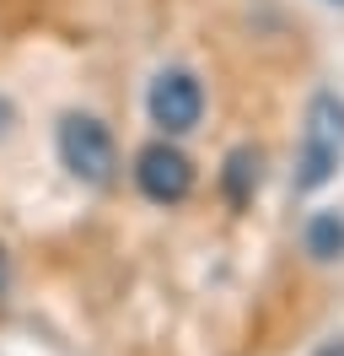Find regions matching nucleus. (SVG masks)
Returning <instances> with one entry per match:
<instances>
[{"instance_id": "obj_1", "label": "nucleus", "mask_w": 344, "mask_h": 356, "mask_svg": "<svg viewBox=\"0 0 344 356\" xmlns=\"http://www.w3.org/2000/svg\"><path fill=\"white\" fill-rule=\"evenodd\" d=\"M339 168H344V97L322 87V92L307 97V113H301L291 184H296V195H312L322 184H334Z\"/></svg>"}, {"instance_id": "obj_2", "label": "nucleus", "mask_w": 344, "mask_h": 356, "mask_svg": "<svg viewBox=\"0 0 344 356\" xmlns=\"http://www.w3.org/2000/svg\"><path fill=\"white\" fill-rule=\"evenodd\" d=\"M54 152H60L64 173L76 178V184H86V189H108L119 178V140H113V130H108L97 113H81V108L60 113Z\"/></svg>"}, {"instance_id": "obj_3", "label": "nucleus", "mask_w": 344, "mask_h": 356, "mask_svg": "<svg viewBox=\"0 0 344 356\" xmlns=\"http://www.w3.org/2000/svg\"><path fill=\"white\" fill-rule=\"evenodd\" d=\"M146 119L156 124V135H167V140L189 135L194 124L205 119V81H199L189 65L156 70L150 87H146Z\"/></svg>"}, {"instance_id": "obj_4", "label": "nucleus", "mask_w": 344, "mask_h": 356, "mask_svg": "<svg viewBox=\"0 0 344 356\" xmlns=\"http://www.w3.org/2000/svg\"><path fill=\"white\" fill-rule=\"evenodd\" d=\"M194 162L189 152L178 146V140H150V146H140L135 152V189L146 195L150 205H183L194 195Z\"/></svg>"}, {"instance_id": "obj_5", "label": "nucleus", "mask_w": 344, "mask_h": 356, "mask_svg": "<svg viewBox=\"0 0 344 356\" xmlns=\"http://www.w3.org/2000/svg\"><path fill=\"white\" fill-rule=\"evenodd\" d=\"M264 184V152L258 146H232L226 162H221V195L232 205H248Z\"/></svg>"}, {"instance_id": "obj_6", "label": "nucleus", "mask_w": 344, "mask_h": 356, "mask_svg": "<svg viewBox=\"0 0 344 356\" xmlns=\"http://www.w3.org/2000/svg\"><path fill=\"white\" fill-rule=\"evenodd\" d=\"M301 248H307L318 265L344 259V216H339V211H312L307 227H301Z\"/></svg>"}, {"instance_id": "obj_7", "label": "nucleus", "mask_w": 344, "mask_h": 356, "mask_svg": "<svg viewBox=\"0 0 344 356\" xmlns=\"http://www.w3.org/2000/svg\"><path fill=\"white\" fill-rule=\"evenodd\" d=\"M6 291H11V254L0 248V302H6Z\"/></svg>"}, {"instance_id": "obj_8", "label": "nucleus", "mask_w": 344, "mask_h": 356, "mask_svg": "<svg viewBox=\"0 0 344 356\" xmlns=\"http://www.w3.org/2000/svg\"><path fill=\"white\" fill-rule=\"evenodd\" d=\"M328 6H344V0H328Z\"/></svg>"}]
</instances>
